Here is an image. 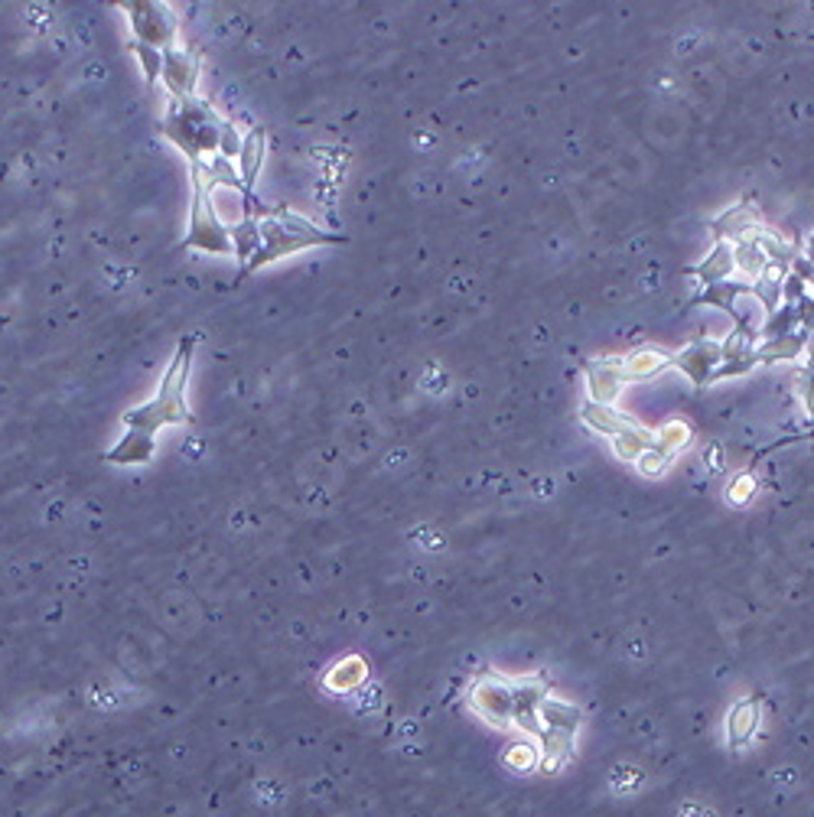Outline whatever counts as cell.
I'll return each mask as SVG.
<instances>
[{"mask_svg":"<svg viewBox=\"0 0 814 817\" xmlns=\"http://www.w3.org/2000/svg\"><path fill=\"white\" fill-rule=\"evenodd\" d=\"M616 359V372L622 378V385H632V381H652L661 372L674 368V352L661 349V346H639L626 355H613Z\"/></svg>","mask_w":814,"mask_h":817,"instance_id":"8","label":"cell"},{"mask_svg":"<svg viewBox=\"0 0 814 817\" xmlns=\"http://www.w3.org/2000/svg\"><path fill=\"white\" fill-rule=\"evenodd\" d=\"M163 82L170 85V92L176 95V101L193 98L196 59L186 56V53H176V49H167V53H163Z\"/></svg>","mask_w":814,"mask_h":817,"instance_id":"13","label":"cell"},{"mask_svg":"<svg viewBox=\"0 0 814 817\" xmlns=\"http://www.w3.org/2000/svg\"><path fill=\"white\" fill-rule=\"evenodd\" d=\"M362 678H365L362 661L349 658V661H342V665H336L333 671L326 674V687H329V691H352V687L359 684Z\"/></svg>","mask_w":814,"mask_h":817,"instance_id":"17","label":"cell"},{"mask_svg":"<svg viewBox=\"0 0 814 817\" xmlns=\"http://www.w3.org/2000/svg\"><path fill=\"white\" fill-rule=\"evenodd\" d=\"M801 261H805V267L814 274V232H811V238L805 241V245H801Z\"/></svg>","mask_w":814,"mask_h":817,"instance_id":"20","label":"cell"},{"mask_svg":"<svg viewBox=\"0 0 814 817\" xmlns=\"http://www.w3.org/2000/svg\"><path fill=\"white\" fill-rule=\"evenodd\" d=\"M587 394L593 404H603V407H613L616 398L622 394V378L616 372V359L613 355H603V359H590L587 365Z\"/></svg>","mask_w":814,"mask_h":817,"instance_id":"10","label":"cell"},{"mask_svg":"<svg viewBox=\"0 0 814 817\" xmlns=\"http://www.w3.org/2000/svg\"><path fill=\"white\" fill-rule=\"evenodd\" d=\"M193 352H196V339L193 336L180 339L167 375H163L157 398H150L147 404L124 414V437L108 453V463H118V466L147 463V459L154 456L157 430L170 427V424H189V420H193V411L186 407V385H189V368H193Z\"/></svg>","mask_w":814,"mask_h":817,"instance_id":"1","label":"cell"},{"mask_svg":"<svg viewBox=\"0 0 814 817\" xmlns=\"http://www.w3.org/2000/svg\"><path fill=\"white\" fill-rule=\"evenodd\" d=\"M720 362H723V346L717 339H697L688 349L674 352V368L688 375L694 388L710 385V378H714Z\"/></svg>","mask_w":814,"mask_h":817,"instance_id":"9","label":"cell"},{"mask_svg":"<svg viewBox=\"0 0 814 817\" xmlns=\"http://www.w3.org/2000/svg\"><path fill=\"white\" fill-rule=\"evenodd\" d=\"M127 14H131V27H134L137 43L167 53L173 36H176V17L170 14V7L134 4V7H127Z\"/></svg>","mask_w":814,"mask_h":817,"instance_id":"6","label":"cell"},{"mask_svg":"<svg viewBox=\"0 0 814 817\" xmlns=\"http://www.w3.org/2000/svg\"><path fill=\"white\" fill-rule=\"evenodd\" d=\"M163 134H167L193 163H199L206 153L209 157L232 160L241 150L235 127L222 121L209 105H202V101H193V98L176 101V105L170 108V114L163 118Z\"/></svg>","mask_w":814,"mask_h":817,"instance_id":"2","label":"cell"},{"mask_svg":"<svg viewBox=\"0 0 814 817\" xmlns=\"http://www.w3.org/2000/svg\"><path fill=\"white\" fill-rule=\"evenodd\" d=\"M186 245L202 248V251H235L232 235H228V228L219 222V212H215L212 193L202 186H196V196H193V219H189Z\"/></svg>","mask_w":814,"mask_h":817,"instance_id":"4","label":"cell"},{"mask_svg":"<svg viewBox=\"0 0 814 817\" xmlns=\"http://www.w3.org/2000/svg\"><path fill=\"white\" fill-rule=\"evenodd\" d=\"M805 352H808V365L801 368V401H805V411H808V433H805V437L814 446V336H811Z\"/></svg>","mask_w":814,"mask_h":817,"instance_id":"18","label":"cell"},{"mask_svg":"<svg viewBox=\"0 0 814 817\" xmlns=\"http://www.w3.org/2000/svg\"><path fill=\"white\" fill-rule=\"evenodd\" d=\"M753 492H756V479L749 476V472H740V476L730 479V485H727V499H730L733 505L749 502V499H753Z\"/></svg>","mask_w":814,"mask_h":817,"instance_id":"19","label":"cell"},{"mask_svg":"<svg viewBox=\"0 0 814 817\" xmlns=\"http://www.w3.org/2000/svg\"><path fill=\"white\" fill-rule=\"evenodd\" d=\"M730 248H733V264L743 271L746 284H756V280L772 267L769 258H766V251L759 248V241L753 235H746L740 241H730Z\"/></svg>","mask_w":814,"mask_h":817,"instance_id":"14","label":"cell"},{"mask_svg":"<svg viewBox=\"0 0 814 817\" xmlns=\"http://www.w3.org/2000/svg\"><path fill=\"white\" fill-rule=\"evenodd\" d=\"M756 225H762L759 206H756L753 199H743V202H736L733 209L720 212L717 219L710 222V232H714L717 241H740L743 235L753 232Z\"/></svg>","mask_w":814,"mask_h":817,"instance_id":"11","label":"cell"},{"mask_svg":"<svg viewBox=\"0 0 814 817\" xmlns=\"http://www.w3.org/2000/svg\"><path fill=\"white\" fill-rule=\"evenodd\" d=\"M723 346V362L710 378V385L714 381H723V378H736V375H746L749 368H756V349H759V329L746 323V316L736 319V329L720 342Z\"/></svg>","mask_w":814,"mask_h":817,"instance_id":"5","label":"cell"},{"mask_svg":"<svg viewBox=\"0 0 814 817\" xmlns=\"http://www.w3.org/2000/svg\"><path fill=\"white\" fill-rule=\"evenodd\" d=\"M736 271V264H733V248H730V241H717L714 251L707 254V258L694 267V274L701 277V284L704 287H714V284H723V280H730Z\"/></svg>","mask_w":814,"mask_h":817,"instance_id":"15","label":"cell"},{"mask_svg":"<svg viewBox=\"0 0 814 817\" xmlns=\"http://www.w3.org/2000/svg\"><path fill=\"white\" fill-rule=\"evenodd\" d=\"M580 417H583V424H587L590 430H596L606 440H616V437H622V433L639 427V420H635V417L619 414L616 407H603V404H593V401H587L580 407Z\"/></svg>","mask_w":814,"mask_h":817,"instance_id":"12","label":"cell"},{"mask_svg":"<svg viewBox=\"0 0 814 817\" xmlns=\"http://www.w3.org/2000/svg\"><path fill=\"white\" fill-rule=\"evenodd\" d=\"M688 443H691V427L684 424V420H668L665 427L655 430L652 450L635 463V469H639L642 476H661Z\"/></svg>","mask_w":814,"mask_h":817,"instance_id":"7","label":"cell"},{"mask_svg":"<svg viewBox=\"0 0 814 817\" xmlns=\"http://www.w3.org/2000/svg\"><path fill=\"white\" fill-rule=\"evenodd\" d=\"M346 238L333 232H323L303 215L290 209H264L258 219V248L248 258L245 271H258V267L271 264L284 254H294L300 248H316V245H342Z\"/></svg>","mask_w":814,"mask_h":817,"instance_id":"3","label":"cell"},{"mask_svg":"<svg viewBox=\"0 0 814 817\" xmlns=\"http://www.w3.org/2000/svg\"><path fill=\"white\" fill-rule=\"evenodd\" d=\"M264 147H267V137L261 127H254V131L241 140V150H238V163H241V183L251 193L254 180H258V170L264 163Z\"/></svg>","mask_w":814,"mask_h":817,"instance_id":"16","label":"cell"}]
</instances>
